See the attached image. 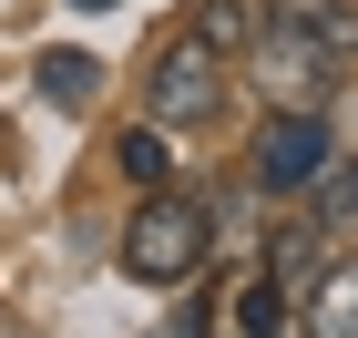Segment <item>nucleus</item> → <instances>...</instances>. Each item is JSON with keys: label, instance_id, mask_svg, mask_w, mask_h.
I'll list each match as a JSON object with an SVG mask.
<instances>
[{"label": "nucleus", "instance_id": "f8f14e48", "mask_svg": "<svg viewBox=\"0 0 358 338\" xmlns=\"http://www.w3.org/2000/svg\"><path fill=\"white\" fill-rule=\"evenodd\" d=\"M276 21H307V31H328V41H348V10L338 0H276Z\"/></svg>", "mask_w": 358, "mask_h": 338}, {"label": "nucleus", "instance_id": "0eeeda50", "mask_svg": "<svg viewBox=\"0 0 358 338\" xmlns=\"http://www.w3.org/2000/svg\"><path fill=\"white\" fill-rule=\"evenodd\" d=\"M194 41H205V52H225V62H246V41L256 31H266V0H194Z\"/></svg>", "mask_w": 358, "mask_h": 338}, {"label": "nucleus", "instance_id": "20e7f679", "mask_svg": "<svg viewBox=\"0 0 358 338\" xmlns=\"http://www.w3.org/2000/svg\"><path fill=\"white\" fill-rule=\"evenodd\" d=\"M338 134H328V113H266V134H256V185L266 195H307L317 174H328Z\"/></svg>", "mask_w": 358, "mask_h": 338}, {"label": "nucleus", "instance_id": "6e6552de", "mask_svg": "<svg viewBox=\"0 0 358 338\" xmlns=\"http://www.w3.org/2000/svg\"><path fill=\"white\" fill-rule=\"evenodd\" d=\"M317 267H328V225H317V216H297V225L266 236V277H276V287H307Z\"/></svg>", "mask_w": 358, "mask_h": 338}, {"label": "nucleus", "instance_id": "1a4fd4ad", "mask_svg": "<svg viewBox=\"0 0 358 338\" xmlns=\"http://www.w3.org/2000/svg\"><path fill=\"white\" fill-rule=\"evenodd\" d=\"M31 83H41L52 113H83L92 92H103V62H92V52H41V62H31Z\"/></svg>", "mask_w": 358, "mask_h": 338}, {"label": "nucleus", "instance_id": "7ed1b4c3", "mask_svg": "<svg viewBox=\"0 0 358 338\" xmlns=\"http://www.w3.org/2000/svg\"><path fill=\"white\" fill-rule=\"evenodd\" d=\"M215 103H225V52H205L194 31H174L164 52L143 62V113L185 134V123H215Z\"/></svg>", "mask_w": 358, "mask_h": 338}, {"label": "nucleus", "instance_id": "f03ea898", "mask_svg": "<svg viewBox=\"0 0 358 338\" xmlns=\"http://www.w3.org/2000/svg\"><path fill=\"white\" fill-rule=\"evenodd\" d=\"M246 72H256V92H266V113H328V92H338V41L307 31V21H266V31L246 41Z\"/></svg>", "mask_w": 358, "mask_h": 338}, {"label": "nucleus", "instance_id": "4468645a", "mask_svg": "<svg viewBox=\"0 0 358 338\" xmlns=\"http://www.w3.org/2000/svg\"><path fill=\"white\" fill-rule=\"evenodd\" d=\"M83 10H113V0H83Z\"/></svg>", "mask_w": 358, "mask_h": 338}, {"label": "nucleus", "instance_id": "39448f33", "mask_svg": "<svg viewBox=\"0 0 358 338\" xmlns=\"http://www.w3.org/2000/svg\"><path fill=\"white\" fill-rule=\"evenodd\" d=\"M297 338H358V256H328L297 287Z\"/></svg>", "mask_w": 358, "mask_h": 338}, {"label": "nucleus", "instance_id": "9b49d317", "mask_svg": "<svg viewBox=\"0 0 358 338\" xmlns=\"http://www.w3.org/2000/svg\"><path fill=\"white\" fill-rule=\"evenodd\" d=\"M307 195H317V216H328V225H348V216H358V164H348V154H328V174H317Z\"/></svg>", "mask_w": 358, "mask_h": 338}, {"label": "nucleus", "instance_id": "9d476101", "mask_svg": "<svg viewBox=\"0 0 358 338\" xmlns=\"http://www.w3.org/2000/svg\"><path fill=\"white\" fill-rule=\"evenodd\" d=\"M287 328H297V318H287V287L256 277L246 297H236V338H287Z\"/></svg>", "mask_w": 358, "mask_h": 338}, {"label": "nucleus", "instance_id": "423d86ee", "mask_svg": "<svg viewBox=\"0 0 358 338\" xmlns=\"http://www.w3.org/2000/svg\"><path fill=\"white\" fill-rule=\"evenodd\" d=\"M113 174H123L134 195H164V185H174V143H164V123H123V134H113Z\"/></svg>", "mask_w": 358, "mask_h": 338}, {"label": "nucleus", "instance_id": "f257e3e1", "mask_svg": "<svg viewBox=\"0 0 358 338\" xmlns=\"http://www.w3.org/2000/svg\"><path fill=\"white\" fill-rule=\"evenodd\" d=\"M205 246H215V205L185 195V185H164V195H134V225H123V277L134 287H185L194 267H205Z\"/></svg>", "mask_w": 358, "mask_h": 338}, {"label": "nucleus", "instance_id": "ddd939ff", "mask_svg": "<svg viewBox=\"0 0 358 338\" xmlns=\"http://www.w3.org/2000/svg\"><path fill=\"white\" fill-rule=\"evenodd\" d=\"M154 338H205V308H174V318H164Z\"/></svg>", "mask_w": 358, "mask_h": 338}]
</instances>
